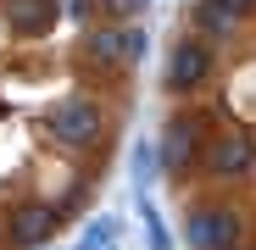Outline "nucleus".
Returning a JSON list of instances; mask_svg holds the SVG:
<instances>
[{"instance_id": "nucleus-1", "label": "nucleus", "mask_w": 256, "mask_h": 250, "mask_svg": "<svg viewBox=\"0 0 256 250\" xmlns=\"http://www.w3.org/2000/svg\"><path fill=\"white\" fill-rule=\"evenodd\" d=\"M45 128L62 150H100L106 139V106L90 100V95H67L45 111Z\"/></svg>"}, {"instance_id": "nucleus-2", "label": "nucleus", "mask_w": 256, "mask_h": 250, "mask_svg": "<svg viewBox=\"0 0 256 250\" xmlns=\"http://www.w3.org/2000/svg\"><path fill=\"white\" fill-rule=\"evenodd\" d=\"M240 206L228 200H200L190 206V217H184V245L190 250H234L240 245Z\"/></svg>"}, {"instance_id": "nucleus-3", "label": "nucleus", "mask_w": 256, "mask_h": 250, "mask_svg": "<svg viewBox=\"0 0 256 250\" xmlns=\"http://www.w3.org/2000/svg\"><path fill=\"white\" fill-rule=\"evenodd\" d=\"M195 134H200V122L190 111H173V117L162 122V134H156V167H162L167 178H184L190 167L200 161V139Z\"/></svg>"}, {"instance_id": "nucleus-4", "label": "nucleus", "mask_w": 256, "mask_h": 250, "mask_svg": "<svg viewBox=\"0 0 256 250\" xmlns=\"http://www.w3.org/2000/svg\"><path fill=\"white\" fill-rule=\"evenodd\" d=\"M212 78V39H200V33H190V39H178L173 50H167V72H162V83H167V95H195L200 83Z\"/></svg>"}, {"instance_id": "nucleus-5", "label": "nucleus", "mask_w": 256, "mask_h": 250, "mask_svg": "<svg viewBox=\"0 0 256 250\" xmlns=\"http://www.w3.org/2000/svg\"><path fill=\"white\" fill-rule=\"evenodd\" d=\"M62 228V206H45V200H28V206H12L6 217V250H39L50 245Z\"/></svg>"}, {"instance_id": "nucleus-6", "label": "nucleus", "mask_w": 256, "mask_h": 250, "mask_svg": "<svg viewBox=\"0 0 256 250\" xmlns=\"http://www.w3.org/2000/svg\"><path fill=\"white\" fill-rule=\"evenodd\" d=\"M206 173L212 178H223V184H234V178H250L256 173V145H250V134H212V145H206Z\"/></svg>"}, {"instance_id": "nucleus-7", "label": "nucleus", "mask_w": 256, "mask_h": 250, "mask_svg": "<svg viewBox=\"0 0 256 250\" xmlns=\"http://www.w3.org/2000/svg\"><path fill=\"white\" fill-rule=\"evenodd\" d=\"M56 22H62V0H12V6H6V28L22 39V45L50 39Z\"/></svg>"}, {"instance_id": "nucleus-8", "label": "nucleus", "mask_w": 256, "mask_h": 250, "mask_svg": "<svg viewBox=\"0 0 256 250\" xmlns=\"http://www.w3.org/2000/svg\"><path fill=\"white\" fill-rule=\"evenodd\" d=\"M78 67H122V22H100V28H84L78 39Z\"/></svg>"}, {"instance_id": "nucleus-9", "label": "nucleus", "mask_w": 256, "mask_h": 250, "mask_svg": "<svg viewBox=\"0 0 256 250\" xmlns=\"http://www.w3.org/2000/svg\"><path fill=\"white\" fill-rule=\"evenodd\" d=\"M195 33L200 39H234L240 33V22H245V11L234 6V0H195Z\"/></svg>"}, {"instance_id": "nucleus-10", "label": "nucleus", "mask_w": 256, "mask_h": 250, "mask_svg": "<svg viewBox=\"0 0 256 250\" xmlns=\"http://www.w3.org/2000/svg\"><path fill=\"white\" fill-rule=\"evenodd\" d=\"M145 50H150V33L140 22H122V67H140Z\"/></svg>"}, {"instance_id": "nucleus-11", "label": "nucleus", "mask_w": 256, "mask_h": 250, "mask_svg": "<svg viewBox=\"0 0 256 250\" xmlns=\"http://www.w3.org/2000/svg\"><path fill=\"white\" fill-rule=\"evenodd\" d=\"M140 212H145V245H150V250H173V234H167V223L150 212L145 200H140Z\"/></svg>"}, {"instance_id": "nucleus-12", "label": "nucleus", "mask_w": 256, "mask_h": 250, "mask_svg": "<svg viewBox=\"0 0 256 250\" xmlns=\"http://www.w3.org/2000/svg\"><path fill=\"white\" fill-rule=\"evenodd\" d=\"M106 239H117V223H112V217H95L90 228L78 234V250H100Z\"/></svg>"}, {"instance_id": "nucleus-13", "label": "nucleus", "mask_w": 256, "mask_h": 250, "mask_svg": "<svg viewBox=\"0 0 256 250\" xmlns=\"http://www.w3.org/2000/svg\"><path fill=\"white\" fill-rule=\"evenodd\" d=\"M95 11H100V0H62V17L67 22H90Z\"/></svg>"}, {"instance_id": "nucleus-14", "label": "nucleus", "mask_w": 256, "mask_h": 250, "mask_svg": "<svg viewBox=\"0 0 256 250\" xmlns=\"http://www.w3.org/2000/svg\"><path fill=\"white\" fill-rule=\"evenodd\" d=\"M140 6H145V0H100V11H106L112 22H128V17H134Z\"/></svg>"}, {"instance_id": "nucleus-15", "label": "nucleus", "mask_w": 256, "mask_h": 250, "mask_svg": "<svg viewBox=\"0 0 256 250\" xmlns=\"http://www.w3.org/2000/svg\"><path fill=\"white\" fill-rule=\"evenodd\" d=\"M234 6H240V11H250V6H256V0H234Z\"/></svg>"}, {"instance_id": "nucleus-16", "label": "nucleus", "mask_w": 256, "mask_h": 250, "mask_svg": "<svg viewBox=\"0 0 256 250\" xmlns=\"http://www.w3.org/2000/svg\"><path fill=\"white\" fill-rule=\"evenodd\" d=\"M0 245H6V228H0Z\"/></svg>"}, {"instance_id": "nucleus-17", "label": "nucleus", "mask_w": 256, "mask_h": 250, "mask_svg": "<svg viewBox=\"0 0 256 250\" xmlns=\"http://www.w3.org/2000/svg\"><path fill=\"white\" fill-rule=\"evenodd\" d=\"M112 250H117V245H112Z\"/></svg>"}, {"instance_id": "nucleus-18", "label": "nucleus", "mask_w": 256, "mask_h": 250, "mask_svg": "<svg viewBox=\"0 0 256 250\" xmlns=\"http://www.w3.org/2000/svg\"><path fill=\"white\" fill-rule=\"evenodd\" d=\"M234 250H240V245H234Z\"/></svg>"}]
</instances>
